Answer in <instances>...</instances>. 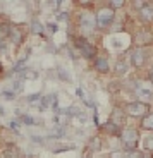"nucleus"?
Listing matches in <instances>:
<instances>
[{
	"instance_id": "obj_7",
	"label": "nucleus",
	"mask_w": 153,
	"mask_h": 158,
	"mask_svg": "<svg viewBox=\"0 0 153 158\" xmlns=\"http://www.w3.org/2000/svg\"><path fill=\"white\" fill-rule=\"evenodd\" d=\"M78 47H79V52H81V57H84L86 60H95L96 57H98V53H96V47L91 45V43H88L86 40H79Z\"/></svg>"
},
{
	"instance_id": "obj_4",
	"label": "nucleus",
	"mask_w": 153,
	"mask_h": 158,
	"mask_svg": "<svg viewBox=\"0 0 153 158\" xmlns=\"http://www.w3.org/2000/svg\"><path fill=\"white\" fill-rule=\"evenodd\" d=\"M133 91L139 102H146L153 98V83L150 79H138L133 86Z\"/></svg>"
},
{
	"instance_id": "obj_2",
	"label": "nucleus",
	"mask_w": 153,
	"mask_h": 158,
	"mask_svg": "<svg viewBox=\"0 0 153 158\" xmlns=\"http://www.w3.org/2000/svg\"><path fill=\"white\" fill-rule=\"evenodd\" d=\"M124 110V114L127 115L129 118H136V120H141V118H145L146 115L150 114V103L146 102H139V100H134V102H129L126 105V107L122 108Z\"/></svg>"
},
{
	"instance_id": "obj_19",
	"label": "nucleus",
	"mask_w": 153,
	"mask_h": 158,
	"mask_svg": "<svg viewBox=\"0 0 153 158\" xmlns=\"http://www.w3.org/2000/svg\"><path fill=\"white\" fill-rule=\"evenodd\" d=\"M143 151L139 150H133V151H126V158H141Z\"/></svg>"
},
{
	"instance_id": "obj_1",
	"label": "nucleus",
	"mask_w": 153,
	"mask_h": 158,
	"mask_svg": "<svg viewBox=\"0 0 153 158\" xmlns=\"http://www.w3.org/2000/svg\"><path fill=\"white\" fill-rule=\"evenodd\" d=\"M119 139H121V146L124 151H133L138 150L139 146V141H141V134L136 127H124L119 134Z\"/></svg>"
},
{
	"instance_id": "obj_8",
	"label": "nucleus",
	"mask_w": 153,
	"mask_h": 158,
	"mask_svg": "<svg viewBox=\"0 0 153 158\" xmlns=\"http://www.w3.org/2000/svg\"><path fill=\"white\" fill-rule=\"evenodd\" d=\"M138 19L145 24H151L153 23V4L146 2L139 10H138Z\"/></svg>"
},
{
	"instance_id": "obj_16",
	"label": "nucleus",
	"mask_w": 153,
	"mask_h": 158,
	"mask_svg": "<svg viewBox=\"0 0 153 158\" xmlns=\"http://www.w3.org/2000/svg\"><path fill=\"white\" fill-rule=\"evenodd\" d=\"M31 31L35 33V35H41V33L45 31V24H41L38 19H33L31 21Z\"/></svg>"
},
{
	"instance_id": "obj_26",
	"label": "nucleus",
	"mask_w": 153,
	"mask_h": 158,
	"mask_svg": "<svg viewBox=\"0 0 153 158\" xmlns=\"http://www.w3.org/2000/svg\"><path fill=\"white\" fill-rule=\"evenodd\" d=\"M84 158H90V156H84Z\"/></svg>"
},
{
	"instance_id": "obj_20",
	"label": "nucleus",
	"mask_w": 153,
	"mask_h": 158,
	"mask_svg": "<svg viewBox=\"0 0 153 158\" xmlns=\"http://www.w3.org/2000/svg\"><path fill=\"white\" fill-rule=\"evenodd\" d=\"M110 158H126V151L124 150H115L110 153Z\"/></svg>"
},
{
	"instance_id": "obj_21",
	"label": "nucleus",
	"mask_w": 153,
	"mask_h": 158,
	"mask_svg": "<svg viewBox=\"0 0 153 158\" xmlns=\"http://www.w3.org/2000/svg\"><path fill=\"white\" fill-rule=\"evenodd\" d=\"M91 146H93L96 151L102 150V139H100V138H93V141H91Z\"/></svg>"
},
{
	"instance_id": "obj_10",
	"label": "nucleus",
	"mask_w": 153,
	"mask_h": 158,
	"mask_svg": "<svg viewBox=\"0 0 153 158\" xmlns=\"http://www.w3.org/2000/svg\"><path fill=\"white\" fill-rule=\"evenodd\" d=\"M93 69L98 74H108L110 72V62L107 60V57H96L93 60Z\"/></svg>"
},
{
	"instance_id": "obj_22",
	"label": "nucleus",
	"mask_w": 153,
	"mask_h": 158,
	"mask_svg": "<svg viewBox=\"0 0 153 158\" xmlns=\"http://www.w3.org/2000/svg\"><path fill=\"white\" fill-rule=\"evenodd\" d=\"M145 4H146V2H143V0H138V2H134L133 5H134V9H136V10H139V9H141Z\"/></svg>"
},
{
	"instance_id": "obj_23",
	"label": "nucleus",
	"mask_w": 153,
	"mask_h": 158,
	"mask_svg": "<svg viewBox=\"0 0 153 158\" xmlns=\"http://www.w3.org/2000/svg\"><path fill=\"white\" fill-rule=\"evenodd\" d=\"M148 79H150V81H151V83H153V67H151V69H150V71H148Z\"/></svg>"
},
{
	"instance_id": "obj_25",
	"label": "nucleus",
	"mask_w": 153,
	"mask_h": 158,
	"mask_svg": "<svg viewBox=\"0 0 153 158\" xmlns=\"http://www.w3.org/2000/svg\"><path fill=\"white\" fill-rule=\"evenodd\" d=\"M2 72H4V64L0 62V74H2Z\"/></svg>"
},
{
	"instance_id": "obj_9",
	"label": "nucleus",
	"mask_w": 153,
	"mask_h": 158,
	"mask_svg": "<svg viewBox=\"0 0 153 158\" xmlns=\"http://www.w3.org/2000/svg\"><path fill=\"white\" fill-rule=\"evenodd\" d=\"M126 120H127V115L124 114V110H121V108H115V110L110 114V118H108V122H112L114 126H117L119 129H124Z\"/></svg>"
},
{
	"instance_id": "obj_3",
	"label": "nucleus",
	"mask_w": 153,
	"mask_h": 158,
	"mask_svg": "<svg viewBox=\"0 0 153 158\" xmlns=\"http://www.w3.org/2000/svg\"><path fill=\"white\" fill-rule=\"evenodd\" d=\"M115 21V10L108 7V5H102L95 12V23L98 29H108Z\"/></svg>"
},
{
	"instance_id": "obj_17",
	"label": "nucleus",
	"mask_w": 153,
	"mask_h": 158,
	"mask_svg": "<svg viewBox=\"0 0 153 158\" xmlns=\"http://www.w3.org/2000/svg\"><path fill=\"white\" fill-rule=\"evenodd\" d=\"M107 5H108L112 10H119V9H124V7H126V2H124V0H110Z\"/></svg>"
},
{
	"instance_id": "obj_5",
	"label": "nucleus",
	"mask_w": 153,
	"mask_h": 158,
	"mask_svg": "<svg viewBox=\"0 0 153 158\" xmlns=\"http://www.w3.org/2000/svg\"><path fill=\"white\" fill-rule=\"evenodd\" d=\"M79 28H81L83 35H90L95 31L96 28V23H95V12L90 10H83L79 14Z\"/></svg>"
},
{
	"instance_id": "obj_24",
	"label": "nucleus",
	"mask_w": 153,
	"mask_h": 158,
	"mask_svg": "<svg viewBox=\"0 0 153 158\" xmlns=\"http://www.w3.org/2000/svg\"><path fill=\"white\" fill-rule=\"evenodd\" d=\"M141 158H153V156H151V155H148V153H143Z\"/></svg>"
},
{
	"instance_id": "obj_15",
	"label": "nucleus",
	"mask_w": 153,
	"mask_h": 158,
	"mask_svg": "<svg viewBox=\"0 0 153 158\" xmlns=\"http://www.w3.org/2000/svg\"><path fill=\"white\" fill-rule=\"evenodd\" d=\"M143 148H145L146 153L153 156V132H151V134H148L145 139H143Z\"/></svg>"
},
{
	"instance_id": "obj_12",
	"label": "nucleus",
	"mask_w": 153,
	"mask_h": 158,
	"mask_svg": "<svg viewBox=\"0 0 153 158\" xmlns=\"http://www.w3.org/2000/svg\"><path fill=\"white\" fill-rule=\"evenodd\" d=\"M7 36H9V40H11V43H14V45L23 43V33H21V29L9 28L7 29Z\"/></svg>"
},
{
	"instance_id": "obj_14",
	"label": "nucleus",
	"mask_w": 153,
	"mask_h": 158,
	"mask_svg": "<svg viewBox=\"0 0 153 158\" xmlns=\"http://www.w3.org/2000/svg\"><path fill=\"white\" fill-rule=\"evenodd\" d=\"M127 69H129V64H127L124 59H121V60H117V64H115L114 71H115V74H119V76H124V74L127 72Z\"/></svg>"
},
{
	"instance_id": "obj_11",
	"label": "nucleus",
	"mask_w": 153,
	"mask_h": 158,
	"mask_svg": "<svg viewBox=\"0 0 153 158\" xmlns=\"http://www.w3.org/2000/svg\"><path fill=\"white\" fill-rule=\"evenodd\" d=\"M153 43V35L151 31H148V29H143V31L138 33V38H136V45L139 48L146 47V45H151Z\"/></svg>"
},
{
	"instance_id": "obj_6",
	"label": "nucleus",
	"mask_w": 153,
	"mask_h": 158,
	"mask_svg": "<svg viewBox=\"0 0 153 158\" xmlns=\"http://www.w3.org/2000/svg\"><path fill=\"white\" fill-rule=\"evenodd\" d=\"M146 60H148V57H146L145 48H139V47L133 48V52H131V55H129V62L133 67H136V69L145 67Z\"/></svg>"
},
{
	"instance_id": "obj_18",
	"label": "nucleus",
	"mask_w": 153,
	"mask_h": 158,
	"mask_svg": "<svg viewBox=\"0 0 153 158\" xmlns=\"http://www.w3.org/2000/svg\"><path fill=\"white\" fill-rule=\"evenodd\" d=\"M105 131L108 132V134H112V136H119L122 129H119V127L114 126L112 122H107V124H105Z\"/></svg>"
},
{
	"instance_id": "obj_13",
	"label": "nucleus",
	"mask_w": 153,
	"mask_h": 158,
	"mask_svg": "<svg viewBox=\"0 0 153 158\" xmlns=\"http://www.w3.org/2000/svg\"><path fill=\"white\" fill-rule=\"evenodd\" d=\"M139 127H141V129H145V131L153 132V112H150L145 118H141V120H139Z\"/></svg>"
}]
</instances>
